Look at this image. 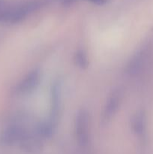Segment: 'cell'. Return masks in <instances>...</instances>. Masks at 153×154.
<instances>
[{"label": "cell", "instance_id": "obj_7", "mask_svg": "<svg viewBox=\"0 0 153 154\" xmlns=\"http://www.w3.org/2000/svg\"><path fill=\"white\" fill-rule=\"evenodd\" d=\"M142 119L140 115H136L132 120V127H133L134 130L136 132L139 133L142 130Z\"/></svg>", "mask_w": 153, "mask_h": 154}, {"label": "cell", "instance_id": "obj_6", "mask_svg": "<svg viewBox=\"0 0 153 154\" xmlns=\"http://www.w3.org/2000/svg\"><path fill=\"white\" fill-rule=\"evenodd\" d=\"M74 62L80 69H86L88 66V57L86 51L83 49L77 50L74 56Z\"/></svg>", "mask_w": 153, "mask_h": 154}, {"label": "cell", "instance_id": "obj_8", "mask_svg": "<svg viewBox=\"0 0 153 154\" xmlns=\"http://www.w3.org/2000/svg\"><path fill=\"white\" fill-rule=\"evenodd\" d=\"M71 1H73V0H64V3L70 2ZM88 1L91 2L92 3H94V4L96 5H104L105 4V3L107 2L108 0H88Z\"/></svg>", "mask_w": 153, "mask_h": 154}, {"label": "cell", "instance_id": "obj_4", "mask_svg": "<svg viewBox=\"0 0 153 154\" xmlns=\"http://www.w3.org/2000/svg\"><path fill=\"white\" fill-rule=\"evenodd\" d=\"M40 78H41V73L40 69H32L18 83L14 89L15 93L24 96L32 93L39 85Z\"/></svg>", "mask_w": 153, "mask_h": 154}, {"label": "cell", "instance_id": "obj_5", "mask_svg": "<svg viewBox=\"0 0 153 154\" xmlns=\"http://www.w3.org/2000/svg\"><path fill=\"white\" fill-rule=\"evenodd\" d=\"M122 91L116 89L112 91L108 97L103 111V120L107 122L115 116L122 101Z\"/></svg>", "mask_w": 153, "mask_h": 154}, {"label": "cell", "instance_id": "obj_3", "mask_svg": "<svg viewBox=\"0 0 153 154\" xmlns=\"http://www.w3.org/2000/svg\"><path fill=\"white\" fill-rule=\"evenodd\" d=\"M27 130L26 126L20 122L8 125L0 132V144L9 146L20 142Z\"/></svg>", "mask_w": 153, "mask_h": 154}, {"label": "cell", "instance_id": "obj_9", "mask_svg": "<svg viewBox=\"0 0 153 154\" xmlns=\"http://www.w3.org/2000/svg\"><path fill=\"white\" fill-rule=\"evenodd\" d=\"M6 6L5 0H0V11L4 8Z\"/></svg>", "mask_w": 153, "mask_h": 154}, {"label": "cell", "instance_id": "obj_2", "mask_svg": "<svg viewBox=\"0 0 153 154\" xmlns=\"http://www.w3.org/2000/svg\"><path fill=\"white\" fill-rule=\"evenodd\" d=\"M74 133L79 144L88 143L90 135V118L88 111L81 109L76 113L74 121Z\"/></svg>", "mask_w": 153, "mask_h": 154}, {"label": "cell", "instance_id": "obj_1", "mask_svg": "<svg viewBox=\"0 0 153 154\" xmlns=\"http://www.w3.org/2000/svg\"><path fill=\"white\" fill-rule=\"evenodd\" d=\"M44 0H31L12 7H5L0 11V23H17L29 14L38 10L44 4Z\"/></svg>", "mask_w": 153, "mask_h": 154}]
</instances>
